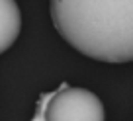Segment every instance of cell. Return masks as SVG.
<instances>
[{
    "instance_id": "obj_2",
    "label": "cell",
    "mask_w": 133,
    "mask_h": 121,
    "mask_svg": "<svg viewBox=\"0 0 133 121\" xmlns=\"http://www.w3.org/2000/svg\"><path fill=\"white\" fill-rule=\"evenodd\" d=\"M31 121H106V109L94 92L63 84L39 98Z\"/></svg>"
},
{
    "instance_id": "obj_1",
    "label": "cell",
    "mask_w": 133,
    "mask_h": 121,
    "mask_svg": "<svg viewBox=\"0 0 133 121\" xmlns=\"http://www.w3.org/2000/svg\"><path fill=\"white\" fill-rule=\"evenodd\" d=\"M55 29L84 57L133 61V0H51Z\"/></svg>"
},
{
    "instance_id": "obj_3",
    "label": "cell",
    "mask_w": 133,
    "mask_h": 121,
    "mask_svg": "<svg viewBox=\"0 0 133 121\" xmlns=\"http://www.w3.org/2000/svg\"><path fill=\"white\" fill-rule=\"evenodd\" d=\"M22 29V12L16 0H0V55L16 43Z\"/></svg>"
}]
</instances>
